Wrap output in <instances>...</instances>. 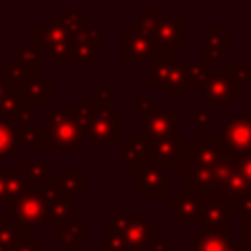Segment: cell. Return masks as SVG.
<instances>
[{
	"label": "cell",
	"instance_id": "13",
	"mask_svg": "<svg viewBox=\"0 0 251 251\" xmlns=\"http://www.w3.org/2000/svg\"><path fill=\"white\" fill-rule=\"evenodd\" d=\"M157 235H159V226L147 214H141V216L133 218L129 229L124 233V237H126V241H127L131 251H145V249H149V245L159 239Z\"/></svg>",
	"mask_w": 251,
	"mask_h": 251
},
{
	"label": "cell",
	"instance_id": "4",
	"mask_svg": "<svg viewBox=\"0 0 251 251\" xmlns=\"http://www.w3.org/2000/svg\"><path fill=\"white\" fill-rule=\"evenodd\" d=\"M224 161L237 163L239 157L251 153V120L247 116L229 118L224 133Z\"/></svg>",
	"mask_w": 251,
	"mask_h": 251
},
{
	"label": "cell",
	"instance_id": "29",
	"mask_svg": "<svg viewBox=\"0 0 251 251\" xmlns=\"http://www.w3.org/2000/svg\"><path fill=\"white\" fill-rule=\"evenodd\" d=\"M27 239H33V235H29V233H27L24 227H20L16 222L6 224V226L0 229V245H2L6 251L14 249L18 243L27 241Z\"/></svg>",
	"mask_w": 251,
	"mask_h": 251
},
{
	"label": "cell",
	"instance_id": "47",
	"mask_svg": "<svg viewBox=\"0 0 251 251\" xmlns=\"http://www.w3.org/2000/svg\"><path fill=\"white\" fill-rule=\"evenodd\" d=\"M147 251H171V249H169L167 241H163V239H157L155 243H151V245H149V249H147Z\"/></svg>",
	"mask_w": 251,
	"mask_h": 251
},
{
	"label": "cell",
	"instance_id": "25",
	"mask_svg": "<svg viewBox=\"0 0 251 251\" xmlns=\"http://www.w3.org/2000/svg\"><path fill=\"white\" fill-rule=\"evenodd\" d=\"M24 104L25 102H24V96H22V88L8 86V90L4 92V96L0 100V118L8 120V122H14Z\"/></svg>",
	"mask_w": 251,
	"mask_h": 251
},
{
	"label": "cell",
	"instance_id": "16",
	"mask_svg": "<svg viewBox=\"0 0 251 251\" xmlns=\"http://www.w3.org/2000/svg\"><path fill=\"white\" fill-rule=\"evenodd\" d=\"M151 155V141L143 133L131 135V141L122 145V167L127 171H135L147 157Z\"/></svg>",
	"mask_w": 251,
	"mask_h": 251
},
{
	"label": "cell",
	"instance_id": "27",
	"mask_svg": "<svg viewBox=\"0 0 251 251\" xmlns=\"http://www.w3.org/2000/svg\"><path fill=\"white\" fill-rule=\"evenodd\" d=\"M167 96L171 100H178V98H184L186 90H188V84H186V73H184V63H176L173 73H171V78L167 82Z\"/></svg>",
	"mask_w": 251,
	"mask_h": 251
},
{
	"label": "cell",
	"instance_id": "17",
	"mask_svg": "<svg viewBox=\"0 0 251 251\" xmlns=\"http://www.w3.org/2000/svg\"><path fill=\"white\" fill-rule=\"evenodd\" d=\"M204 35H206V43H204V49H202V57H204V63L208 67H212V63H218L226 53H229V37L222 33L220 27H210L206 25L204 29Z\"/></svg>",
	"mask_w": 251,
	"mask_h": 251
},
{
	"label": "cell",
	"instance_id": "26",
	"mask_svg": "<svg viewBox=\"0 0 251 251\" xmlns=\"http://www.w3.org/2000/svg\"><path fill=\"white\" fill-rule=\"evenodd\" d=\"M59 184H61V188L67 192V194H78V196H84L86 192H88V184H86V180L78 175V171H75V169H63V171H59V176L55 178Z\"/></svg>",
	"mask_w": 251,
	"mask_h": 251
},
{
	"label": "cell",
	"instance_id": "33",
	"mask_svg": "<svg viewBox=\"0 0 251 251\" xmlns=\"http://www.w3.org/2000/svg\"><path fill=\"white\" fill-rule=\"evenodd\" d=\"M86 10H82V8H73V10H69V8H63L61 10V22L67 25V29L75 35V33H78V31H82L84 27H86Z\"/></svg>",
	"mask_w": 251,
	"mask_h": 251
},
{
	"label": "cell",
	"instance_id": "49",
	"mask_svg": "<svg viewBox=\"0 0 251 251\" xmlns=\"http://www.w3.org/2000/svg\"><path fill=\"white\" fill-rule=\"evenodd\" d=\"M0 202H6V186H4V171H0Z\"/></svg>",
	"mask_w": 251,
	"mask_h": 251
},
{
	"label": "cell",
	"instance_id": "19",
	"mask_svg": "<svg viewBox=\"0 0 251 251\" xmlns=\"http://www.w3.org/2000/svg\"><path fill=\"white\" fill-rule=\"evenodd\" d=\"M155 39L159 47H176L184 43V20L182 18H165L157 31Z\"/></svg>",
	"mask_w": 251,
	"mask_h": 251
},
{
	"label": "cell",
	"instance_id": "30",
	"mask_svg": "<svg viewBox=\"0 0 251 251\" xmlns=\"http://www.w3.org/2000/svg\"><path fill=\"white\" fill-rule=\"evenodd\" d=\"M184 73H186L188 88H204L208 76L212 75V67H208L204 61L202 63H184Z\"/></svg>",
	"mask_w": 251,
	"mask_h": 251
},
{
	"label": "cell",
	"instance_id": "51",
	"mask_svg": "<svg viewBox=\"0 0 251 251\" xmlns=\"http://www.w3.org/2000/svg\"><path fill=\"white\" fill-rule=\"evenodd\" d=\"M171 251H173V249H171Z\"/></svg>",
	"mask_w": 251,
	"mask_h": 251
},
{
	"label": "cell",
	"instance_id": "45",
	"mask_svg": "<svg viewBox=\"0 0 251 251\" xmlns=\"http://www.w3.org/2000/svg\"><path fill=\"white\" fill-rule=\"evenodd\" d=\"M237 167H239V171H241L243 178H245V180L251 184V153H247V155L239 157V161H237Z\"/></svg>",
	"mask_w": 251,
	"mask_h": 251
},
{
	"label": "cell",
	"instance_id": "42",
	"mask_svg": "<svg viewBox=\"0 0 251 251\" xmlns=\"http://www.w3.org/2000/svg\"><path fill=\"white\" fill-rule=\"evenodd\" d=\"M75 35H82V37L90 39V41L96 43V45L104 43V27H88V25H86L82 31H78V33H75Z\"/></svg>",
	"mask_w": 251,
	"mask_h": 251
},
{
	"label": "cell",
	"instance_id": "35",
	"mask_svg": "<svg viewBox=\"0 0 251 251\" xmlns=\"http://www.w3.org/2000/svg\"><path fill=\"white\" fill-rule=\"evenodd\" d=\"M133 222V216L127 214H106L104 227L108 235H124Z\"/></svg>",
	"mask_w": 251,
	"mask_h": 251
},
{
	"label": "cell",
	"instance_id": "34",
	"mask_svg": "<svg viewBox=\"0 0 251 251\" xmlns=\"http://www.w3.org/2000/svg\"><path fill=\"white\" fill-rule=\"evenodd\" d=\"M212 124H214V116L208 108H200L194 110V135L196 139H208L212 137Z\"/></svg>",
	"mask_w": 251,
	"mask_h": 251
},
{
	"label": "cell",
	"instance_id": "32",
	"mask_svg": "<svg viewBox=\"0 0 251 251\" xmlns=\"http://www.w3.org/2000/svg\"><path fill=\"white\" fill-rule=\"evenodd\" d=\"M98 45L82 35H73V59L80 63H92L96 59Z\"/></svg>",
	"mask_w": 251,
	"mask_h": 251
},
{
	"label": "cell",
	"instance_id": "31",
	"mask_svg": "<svg viewBox=\"0 0 251 251\" xmlns=\"http://www.w3.org/2000/svg\"><path fill=\"white\" fill-rule=\"evenodd\" d=\"M18 141L24 143V149L29 153L41 151L43 149V133L39 126H29V127H20L18 126Z\"/></svg>",
	"mask_w": 251,
	"mask_h": 251
},
{
	"label": "cell",
	"instance_id": "39",
	"mask_svg": "<svg viewBox=\"0 0 251 251\" xmlns=\"http://www.w3.org/2000/svg\"><path fill=\"white\" fill-rule=\"evenodd\" d=\"M229 204H231V212L239 220H251V194H243V196L231 198Z\"/></svg>",
	"mask_w": 251,
	"mask_h": 251
},
{
	"label": "cell",
	"instance_id": "15",
	"mask_svg": "<svg viewBox=\"0 0 251 251\" xmlns=\"http://www.w3.org/2000/svg\"><path fill=\"white\" fill-rule=\"evenodd\" d=\"M175 47H159V51L151 59V75L149 84L153 90L167 88V82L171 78V73L175 69Z\"/></svg>",
	"mask_w": 251,
	"mask_h": 251
},
{
	"label": "cell",
	"instance_id": "22",
	"mask_svg": "<svg viewBox=\"0 0 251 251\" xmlns=\"http://www.w3.org/2000/svg\"><path fill=\"white\" fill-rule=\"evenodd\" d=\"M47 222H57V224L78 222V206L71 204L69 196L47 202Z\"/></svg>",
	"mask_w": 251,
	"mask_h": 251
},
{
	"label": "cell",
	"instance_id": "21",
	"mask_svg": "<svg viewBox=\"0 0 251 251\" xmlns=\"http://www.w3.org/2000/svg\"><path fill=\"white\" fill-rule=\"evenodd\" d=\"M53 241H57L63 249H76L78 243L86 241L88 237V229L84 224L80 222H69V224H61L57 231L51 233Z\"/></svg>",
	"mask_w": 251,
	"mask_h": 251
},
{
	"label": "cell",
	"instance_id": "9",
	"mask_svg": "<svg viewBox=\"0 0 251 251\" xmlns=\"http://www.w3.org/2000/svg\"><path fill=\"white\" fill-rule=\"evenodd\" d=\"M186 141L184 135L175 131L171 135H165L161 139L151 141V155L165 167V169H173L175 173H178L184 165L186 159Z\"/></svg>",
	"mask_w": 251,
	"mask_h": 251
},
{
	"label": "cell",
	"instance_id": "46",
	"mask_svg": "<svg viewBox=\"0 0 251 251\" xmlns=\"http://www.w3.org/2000/svg\"><path fill=\"white\" fill-rule=\"evenodd\" d=\"M10 251H43V245H41V241H37L35 237L33 239H27V241H22V243H18L14 249H10Z\"/></svg>",
	"mask_w": 251,
	"mask_h": 251
},
{
	"label": "cell",
	"instance_id": "37",
	"mask_svg": "<svg viewBox=\"0 0 251 251\" xmlns=\"http://www.w3.org/2000/svg\"><path fill=\"white\" fill-rule=\"evenodd\" d=\"M155 110H159V98L157 96H145V98H133L131 100V114L145 118L149 114H153Z\"/></svg>",
	"mask_w": 251,
	"mask_h": 251
},
{
	"label": "cell",
	"instance_id": "44",
	"mask_svg": "<svg viewBox=\"0 0 251 251\" xmlns=\"http://www.w3.org/2000/svg\"><path fill=\"white\" fill-rule=\"evenodd\" d=\"M239 241L247 249L251 247V220H239Z\"/></svg>",
	"mask_w": 251,
	"mask_h": 251
},
{
	"label": "cell",
	"instance_id": "40",
	"mask_svg": "<svg viewBox=\"0 0 251 251\" xmlns=\"http://www.w3.org/2000/svg\"><path fill=\"white\" fill-rule=\"evenodd\" d=\"M104 251H131L124 235H106Z\"/></svg>",
	"mask_w": 251,
	"mask_h": 251
},
{
	"label": "cell",
	"instance_id": "43",
	"mask_svg": "<svg viewBox=\"0 0 251 251\" xmlns=\"http://www.w3.org/2000/svg\"><path fill=\"white\" fill-rule=\"evenodd\" d=\"M94 100H96V104L100 108L112 110V106H114V92H112V88H100L96 92V98Z\"/></svg>",
	"mask_w": 251,
	"mask_h": 251
},
{
	"label": "cell",
	"instance_id": "50",
	"mask_svg": "<svg viewBox=\"0 0 251 251\" xmlns=\"http://www.w3.org/2000/svg\"><path fill=\"white\" fill-rule=\"evenodd\" d=\"M0 251H6V249H4V247H2V245H0Z\"/></svg>",
	"mask_w": 251,
	"mask_h": 251
},
{
	"label": "cell",
	"instance_id": "14",
	"mask_svg": "<svg viewBox=\"0 0 251 251\" xmlns=\"http://www.w3.org/2000/svg\"><path fill=\"white\" fill-rule=\"evenodd\" d=\"M175 122H176V110L171 106V108H165V110H155L153 114L141 118V126H143V135L149 139V141H155V139H161L165 135H171L175 133Z\"/></svg>",
	"mask_w": 251,
	"mask_h": 251
},
{
	"label": "cell",
	"instance_id": "3",
	"mask_svg": "<svg viewBox=\"0 0 251 251\" xmlns=\"http://www.w3.org/2000/svg\"><path fill=\"white\" fill-rule=\"evenodd\" d=\"M204 194V212H202V231L220 233L229 237V220L233 216L229 198L220 190L202 192Z\"/></svg>",
	"mask_w": 251,
	"mask_h": 251
},
{
	"label": "cell",
	"instance_id": "36",
	"mask_svg": "<svg viewBox=\"0 0 251 251\" xmlns=\"http://www.w3.org/2000/svg\"><path fill=\"white\" fill-rule=\"evenodd\" d=\"M227 73H229V76H231V80H233V84H235V88L239 92L249 86V82H251V69L247 67V63L235 61V63L229 65Z\"/></svg>",
	"mask_w": 251,
	"mask_h": 251
},
{
	"label": "cell",
	"instance_id": "20",
	"mask_svg": "<svg viewBox=\"0 0 251 251\" xmlns=\"http://www.w3.org/2000/svg\"><path fill=\"white\" fill-rule=\"evenodd\" d=\"M4 186H6V210H10L18 198H22L27 190H31V184L27 180L25 171H4Z\"/></svg>",
	"mask_w": 251,
	"mask_h": 251
},
{
	"label": "cell",
	"instance_id": "11",
	"mask_svg": "<svg viewBox=\"0 0 251 251\" xmlns=\"http://www.w3.org/2000/svg\"><path fill=\"white\" fill-rule=\"evenodd\" d=\"M202 90H204V106H210V104L229 106V102L239 96V90L235 88L227 71L212 73Z\"/></svg>",
	"mask_w": 251,
	"mask_h": 251
},
{
	"label": "cell",
	"instance_id": "10",
	"mask_svg": "<svg viewBox=\"0 0 251 251\" xmlns=\"http://www.w3.org/2000/svg\"><path fill=\"white\" fill-rule=\"evenodd\" d=\"M186 159L204 167L216 169L224 161V141L222 135H212L208 139H196L186 145Z\"/></svg>",
	"mask_w": 251,
	"mask_h": 251
},
{
	"label": "cell",
	"instance_id": "41",
	"mask_svg": "<svg viewBox=\"0 0 251 251\" xmlns=\"http://www.w3.org/2000/svg\"><path fill=\"white\" fill-rule=\"evenodd\" d=\"M14 124L20 126V127H29V126H33V108L27 106V104H24V106L20 108V112H18V116H16V120H14Z\"/></svg>",
	"mask_w": 251,
	"mask_h": 251
},
{
	"label": "cell",
	"instance_id": "2",
	"mask_svg": "<svg viewBox=\"0 0 251 251\" xmlns=\"http://www.w3.org/2000/svg\"><path fill=\"white\" fill-rule=\"evenodd\" d=\"M8 214H12L14 222L20 227H24L29 235H35L41 231L43 224L47 222V202L35 188H31L22 198L16 200V204L8 210Z\"/></svg>",
	"mask_w": 251,
	"mask_h": 251
},
{
	"label": "cell",
	"instance_id": "7",
	"mask_svg": "<svg viewBox=\"0 0 251 251\" xmlns=\"http://www.w3.org/2000/svg\"><path fill=\"white\" fill-rule=\"evenodd\" d=\"M167 212L175 216L178 224H190V222H202L204 212V194L202 190L194 188H178L173 196H169Z\"/></svg>",
	"mask_w": 251,
	"mask_h": 251
},
{
	"label": "cell",
	"instance_id": "1",
	"mask_svg": "<svg viewBox=\"0 0 251 251\" xmlns=\"http://www.w3.org/2000/svg\"><path fill=\"white\" fill-rule=\"evenodd\" d=\"M43 139L55 151H71L76 149L82 141H86V127L80 122L78 110L75 108H59L41 120Z\"/></svg>",
	"mask_w": 251,
	"mask_h": 251
},
{
	"label": "cell",
	"instance_id": "24",
	"mask_svg": "<svg viewBox=\"0 0 251 251\" xmlns=\"http://www.w3.org/2000/svg\"><path fill=\"white\" fill-rule=\"evenodd\" d=\"M22 96H24V102L31 108H37L41 106V102L45 98L51 96V80H29L22 86Z\"/></svg>",
	"mask_w": 251,
	"mask_h": 251
},
{
	"label": "cell",
	"instance_id": "6",
	"mask_svg": "<svg viewBox=\"0 0 251 251\" xmlns=\"http://www.w3.org/2000/svg\"><path fill=\"white\" fill-rule=\"evenodd\" d=\"M131 182L143 196H165L167 169L153 155H149L135 171H131Z\"/></svg>",
	"mask_w": 251,
	"mask_h": 251
},
{
	"label": "cell",
	"instance_id": "23",
	"mask_svg": "<svg viewBox=\"0 0 251 251\" xmlns=\"http://www.w3.org/2000/svg\"><path fill=\"white\" fill-rule=\"evenodd\" d=\"M25 169V175H27V180L31 184V188H39L47 182L53 180V171H51V161L49 159H31V161H25L24 165Z\"/></svg>",
	"mask_w": 251,
	"mask_h": 251
},
{
	"label": "cell",
	"instance_id": "28",
	"mask_svg": "<svg viewBox=\"0 0 251 251\" xmlns=\"http://www.w3.org/2000/svg\"><path fill=\"white\" fill-rule=\"evenodd\" d=\"M18 147V126L0 118V159L14 153Z\"/></svg>",
	"mask_w": 251,
	"mask_h": 251
},
{
	"label": "cell",
	"instance_id": "12",
	"mask_svg": "<svg viewBox=\"0 0 251 251\" xmlns=\"http://www.w3.org/2000/svg\"><path fill=\"white\" fill-rule=\"evenodd\" d=\"M216 178H218V190L229 200L243 194H251V184L243 178L237 163L222 161L216 167Z\"/></svg>",
	"mask_w": 251,
	"mask_h": 251
},
{
	"label": "cell",
	"instance_id": "48",
	"mask_svg": "<svg viewBox=\"0 0 251 251\" xmlns=\"http://www.w3.org/2000/svg\"><path fill=\"white\" fill-rule=\"evenodd\" d=\"M8 86H10V82H8V76H6V73H4V71H0V100H2L4 92L8 90Z\"/></svg>",
	"mask_w": 251,
	"mask_h": 251
},
{
	"label": "cell",
	"instance_id": "8",
	"mask_svg": "<svg viewBox=\"0 0 251 251\" xmlns=\"http://www.w3.org/2000/svg\"><path fill=\"white\" fill-rule=\"evenodd\" d=\"M159 51V43L155 35L137 29L133 25L124 27V47H122V57L124 61L129 63H141V61H151L153 55Z\"/></svg>",
	"mask_w": 251,
	"mask_h": 251
},
{
	"label": "cell",
	"instance_id": "38",
	"mask_svg": "<svg viewBox=\"0 0 251 251\" xmlns=\"http://www.w3.org/2000/svg\"><path fill=\"white\" fill-rule=\"evenodd\" d=\"M16 55H18V63H22L24 67H31V65H41L39 63V51L33 45H16Z\"/></svg>",
	"mask_w": 251,
	"mask_h": 251
},
{
	"label": "cell",
	"instance_id": "18",
	"mask_svg": "<svg viewBox=\"0 0 251 251\" xmlns=\"http://www.w3.org/2000/svg\"><path fill=\"white\" fill-rule=\"evenodd\" d=\"M194 251H247V247L237 239H229L227 235L198 231L194 233Z\"/></svg>",
	"mask_w": 251,
	"mask_h": 251
},
{
	"label": "cell",
	"instance_id": "5",
	"mask_svg": "<svg viewBox=\"0 0 251 251\" xmlns=\"http://www.w3.org/2000/svg\"><path fill=\"white\" fill-rule=\"evenodd\" d=\"M122 135H124V120L120 116H116L112 110L98 106L88 122L86 141L94 143L96 149H102L104 143L122 141Z\"/></svg>",
	"mask_w": 251,
	"mask_h": 251
}]
</instances>
